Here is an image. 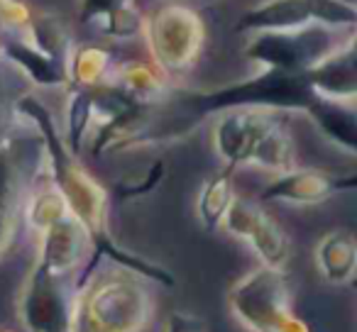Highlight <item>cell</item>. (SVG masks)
<instances>
[{"label": "cell", "mask_w": 357, "mask_h": 332, "mask_svg": "<svg viewBox=\"0 0 357 332\" xmlns=\"http://www.w3.org/2000/svg\"><path fill=\"white\" fill-rule=\"evenodd\" d=\"M105 69H108V56L98 47H86L71 61V76L79 88H98L103 84Z\"/></svg>", "instance_id": "cell-15"}, {"label": "cell", "mask_w": 357, "mask_h": 332, "mask_svg": "<svg viewBox=\"0 0 357 332\" xmlns=\"http://www.w3.org/2000/svg\"><path fill=\"white\" fill-rule=\"evenodd\" d=\"M355 189V176L331 174L318 169H296L277 174V179L259 193V200H287V203H321L340 191Z\"/></svg>", "instance_id": "cell-9"}, {"label": "cell", "mask_w": 357, "mask_h": 332, "mask_svg": "<svg viewBox=\"0 0 357 332\" xmlns=\"http://www.w3.org/2000/svg\"><path fill=\"white\" fill-rule=\"evenodd\" d=\"M100 259L93 254L89 271L79 276L71 332H144L154 315L152 281L113 262L98 269Z\"/></svg>", "instance_id": "cell-1"}, {"label": "cell", "mask_w": 357, "mask_h": 332, "mask_svg": "<svg viewBox=\"0 0 357 332\" xmlns=\"http://www.w3.org/2000/svg\"><path fill=\"white\" fill-rule=\"evenodd\" d=\"M357 13L342 0H267L250 10L240 22V30L284 32L308 25H326L333 30L352 27Z\"/></svg>", "instance_id": "cell-6"}, {"label": "cell", "mask_w": 357, "mask_h": 332, "mask_svg": "<svg viewBox=\"0 0 357 332\" xmlns=\"http://www.w3.org/2000/svg\"><path fill=\"white\" fill-rule=\"evenodd\" d=\"M164 332H206V325L201 317L191 315V313H172L167 317V327Z\"/></svg>", "instance_id": "cell-17"}, {"label": "cell", "mask_w": 357, "mask_h": 332, "mask_svg": "<svg viewBox=\"0 0 357 332\" xmlns=\"http://www.w3.org/2000/svg\"><path fill=\"white\" fill-rule=\"evenodd\" d=\"M79 274H64L37 259L22 283L17 315L27 332H71Z\"/></svg>", "instance_id": "cell-3"}, {"label": "cell", "mask_w": 357, "mask_h": 332, "mask_svg": "<svg viewBox=\"0 0 357 332\" xmlns=\"http://www.w3.org/2000/svg\"><path fill=\"white\" fill-rule=\"evenodd\" d=\"M233 198V169L225 166L220 174L206 181L204 191L199 196V220L208 232H215L223 225V218L228 213Z\"/></svg>", "instance_id": "cell-14"}, {"label": "cell", "mask_w": 357, "mask_h": 332, "mask_svg": "<svg viewBox=\"0 0 357 332\" xmlns=\"http://www.w3.org/2000/svg\"><path fill=\"white\" fill-rule=\"evenodd\" d=\"M89 247H91L89 232H86L84 225L69 213L42 232V244H40L37 259L45 262L47 267L56 269V271L79 274L81 267H84Z\"/></svg>", "instance_id": "cell-11"}, {"label": "cell", "mask_w": 357, "mask_h": 332, "mask_svg": "<svg viewBox=\"0 0 357 332\" xmlns=\"http://www.w3.org/2000/svg\"><path fill=\"white\" fill-rule=\"evenodd\" d=\"M306 113L313 118V122L323 132V137L331 139L335 147L345 149L347 154H355V103H337V100L316 98V103Z\"/></svg>", "instance_id": "cell-13"}, {"label": "cell", "mask_w": 357, "mask_h": 332, "mask_svg": "<svg viewBox=\"0 0 357 332\" xmlns=\"http://www.w3.org/2000/svg\"><path fill=\"white\" fill-rule=\"evenodd\" d=\"M147 40L152 56L164 76H178L194 66L204 45V25L194 10L167 6L147 22Z\"/></svg>", "instance_id": "cell-5"}, {"label": "cell", "mask_w": 357, "mask_h": 332, "mask_svg": "<svg viewBox=\"0 0 357 332\" xmlns=\"http://www.w3.org/2000/svg\"><path fill=\"white\" fill-rule=\"evenodd\" d=\"M233 317L248 332H311L294 313L291 288L282 269L257 267L228 291Z\"/></svg>", "instance_id": "cell-2"}, {"label": "cell", "mask_w": 357, "mask_h": 332, "mask_svg": "<svg viewBox=\"0 0 357 332\" xmlns=\"http://www.w3.org/2000/svg\"><path fill=\"white\" fill-rule=\"evenodd\" d=\"M0 332H8V330H0Z\"/></svg>", "instance_id": "cell-18"}, {"label": "cell", "mask_w": 357, "mask_h": 332, "mask_svg": "<svg viewBox=\"0 0 357 332\" xmlns=\"http://www.w3.org/2000/svg\"><path fill=\"white\" fill-rule=\"evenodd\" d=\"M123 8H132V0H81V15L86 20H105Z\"/></svg>", "instance_id": "cell-16"}, {"label": "cell", "mask_w": 357, "mask_h": 332, "mask_svg": "<svg viewBox=\"0 0 357 332\" xmlns=\"http://www.w3.org/2000/svg\"><path fill=\"white\" fill-rule=\"evenodd\" d=\"M316 267L321 276L333 286L352 281L357 269V242L350 230H331L316 247Z\"/></svg>", "instance_id": "cell-12"}, {"label": "cell", "mask_w": 357, "mask_h": 332, "mask_svg": "<svg viewBox=\"0 0 357 332\" xmlns=\"http://www.w3.org/2000/svg\"><path fill=\"white\" fill-rule=\"evenodd\" d=\"M223 228L235 237L245 239L255 249V254L262 259L264 267L284 271L289 254H291L289 237L257 203L245 198H233L223 218Z\"/></svg>", "instance_id": "cell-8"}, {"label": "cell", "mask_w": 357, "mask_h": 332, "mask_svg": "<svg viewBox=\"0 0 357 332\" xmlns=\"http://www.w3.org/2000/svg\"><path fill=\"white\" fill-rule=\"evenodd\" d=\"M284 120L277 110L264 108H233L223 110L220 120L215 122V152L225 161L228 169H235L240 164L252 161L259 142L272 132Z\"/></svg>", "instance_id": "cell-7"}, {"label": "cell", "mask_w": 357, "mask_h": 332, "mask_svg": "<svg viewBox=\"0 0 357 332\" xmlns=\"http://www.w3.org/2000/svg\"><path fill=\"white\" fill-rule=\"evenodd\" d=\"M27 184L22 171V159L15 147L0 142V259L6 257L13 239L25 218Z\"/></svg>", "instance_id": "cell-10"}, {"label": "cell", "mask_w": 357, "mask_h": 332, "mask_svg": "<svg viewBox=\"0 0 357 332\" xmlns=\"http://www.w3.org/2000/svg\"><path fill=\"white\" fill-rule=\"evenodd\" d=\"M337 37L340 32L326 25H308L284 32H259L257 40L250 45L248 56L259 61L267 71L306 74L352 40L347 37L345 42H337Z\"/></svg>", "instance_id": "cell-4"}]
</instances>
